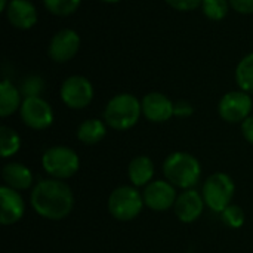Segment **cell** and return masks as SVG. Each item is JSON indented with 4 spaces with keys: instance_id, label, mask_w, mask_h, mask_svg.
<instances>
[{
    "instance_id": "cell-4",
    "label": "cell",
    "mask_w": 253,
    "mask_h": 253,
    "mask_svg": "<svg viewBox=\"0 0 253 253\" xmlns=\"http://www.w3.org/2000/svg\"><path fill=\"white\" fill-rule=\"evenodd\" d=\"M144 206V197L133 185H122L114 188L107 200L110 215L120 222H129L138 218Z\"/></svg>"
},
{
    "instance_id": "cell-12",
    "label": "cell",
    "mask_w": 253,
    "mask_h": 253,
    "mask_svg": "<svg viewBox=\"0 0 253 253\" xmlns=\"http://www.w3.org/2000/svg\"><path fill=\"white\" fill-rule=\"evenodd\" d=\"M205 206L206 203L203 200L202 193L191 188V190H184L181 194H178L173 211H175L176 218L181 222L191 224V222H196L202 216Z\"/></svg>"
},
{
    "instance_id": "cell-16",
    "label": "cell",
    "mask_w": 253,
    "mask_h": 253,
    "mask_svg": "<svg viewBox=\"0 0 253 253\" xmlns=\"http://www.w3.org/2000/svg\"><path fill=\"white\" fill-rule=\"evenodd\" d=\"M1 179L6 187L16 190V191L28 190L34 182V176L31 170L25 165L18 163V162H10L3 166Z\"/></svg>"
},
{
    "instance_id": "cell-21",
    "label": "cell",
    "mask_w": 253,
    "mask_h": 253,
    "mask_svg": "<svg viewBox=\"0 0 253 253\" xmlns=\"http://www.w3.org/2000/svg\"><path fill=\"white\" fill-rule=\"evenodd\" d=\"M21 148V138L18 132L9 126L0 127V154L3 159L15 156Z\"/></svg>"
},
{
    "instance_id": "cell-26",
    "label": "cell",
    "mask_w": 253,
    "mask_h": 253,
    "mask_svg": "<svg viewBox=\"0 0 253 253\" xmlns=\"http://www.w3.org/2000/svg\"><path fill=\"white\" fill-rule=\"evenodd\" d=\"M165 1L176 10L188 12V10H194V9L200 7L203 0H165Z\"/></svg>"
},
{
    "instance_id": "cell-1",
    "label": "cell",
    "mask_w": 253,
    "mask_h": 253,
    "mask_svg": "<svg viewBox=\"0 0 253 253\" xmlns=\"http://www.w3.org/2000/svg\"><path fill=\"white\" fill-rule=\"evenodd\" d=\"M33 211L49 221L65 219L74 208V194L70 185L61 179H42L30 194Z\"/></svg>"
},
{
    "instance_id": "cell-9",
    "label": "cell",
    "mask_w": 253,
    "mask_h": 253,
    "mask_svg": "<svg viewBox=\"0 0 253 253\" xmlns=\"http://www.w3.org/2000/svg\"><path fill=\"white\" fill-rule=\"evenodd\" d=\"M19 116L24 125L34 130H44L53 123V110L42 96L24 98L19 108Z\"/></svg>"
},
{
    "instance_id": "cell-17",
    "label": "cell",
    "mask_w": 253,
    "mask_h": 253,
    "mask_svg": "<svg viewBox=\"0 0 253 253\" xmlns=\"http://www.w3.org/2000/svg\"><path fill=\"white\" fill-rule=\"evenodd\" d=\"M154 163L148 156H136L127 166V176L133 187H147L154 178Z\"/></svg>"
},
{
    "instance_id": "cell-20",
    "label": "cell",
    "mask_w": 253,
    "mask_h": 253,
    "mask_svg": "<svg viewBox=\"0 0 253 253\" xmlns=\"http://www.w3.org/2000/svg\"><path fill=\"white\" fill-rule=\"evenodd\" d=\"M236 82L240 90L253 93V52L242 58L236 68Z\"/></svg>"
},
{
    "instance_id": "cell-8",
    "label": "cell",
    "mask_w": 253,
    "mask_h": 253,
    "mask_svg": "<svg viewBox=\"0 0 253 253\" xmlns=\"http://www.w3.org/2000/svg\"><path fill=\"white\" fill-rule=\"evenodd\" d=\"M252 108V98L245 90H231L218 104L219 117L227 123H243L251 116Z\"/></svg>"
},
{
    "instance_id": "cell-6",
    "label": "cell",
    "mask_w": 253,
    "mask_h": 253,
    "mask_svg": "<svg viewBox=\"0 0 253 253\" xmlns=\"http://www.w3.org/2000/svg\"><path fill=\"white\" fill-rule=\"evenodd\" d=\"M236 193L234 181L224 172L212 173L202 187V196L206 206L216 213H221L233 202Z\"/></svg>"
},
{
    "instance_id": "cell-28",
    "label": "cell",
    "mask_w": 253,
    "mask_h": 253,
    "mask_svg": "<svg viewBox=\"0 0 253 253\" xmlns=\"http://www.w3.org/2000/svg\"><path fill=\"white\" fill-rule=\"evenodd\" d=\"M228 1H230V6L242 15L253 13V0H228Z\"/></svg>"
},
{
    "instance_id": "cell-24",
    "label": "cell",
    "mask_w": 253,
    "mask_h": 253,
    "mask_svg": "<svg viewBox=\"0 0 253 253\" xmlns=\"http://www.w3.org/2000/svg\"><path fill=\"white\" fill-rule=\"evenodd\" d=\"M80 3L82 0H43L44 7L56 16H68L74 13Z\"/></svg>"
},
{
    "instance_id": "cell-3",
    "label": "cell",
    "mask_w": 253,
    "mask_h": 253,
    "mask_svg": "<svg viewBox=\"0 0 253 253\" xmlns=\"http://www.w3.org/2000/svg\"><path fill=\"white\" fill-rule=\"evenodd\" d=\"M142 116L141 101L130 93H119L113 96L104 110V122L114 130L132 129Z\"/></svg>"
},
{
    "instance_id": "cell-5",
    "label": "cell",
    "mask_w": 253,
    "mask_h": 253,
    "mask_svg": "<svg viewBox=\"0 0 253 253\" xmlns=\"http://www.w3.org/2000/svg\"><path fill=\"white\" fill-rule=\"evenodd\" d=\"M43 170L55 179L65 181L74 176L80 169L79 154L65 145H55L47 148L42 156Z\"/></svg>"
},
{
    "instance_id": "cell-19",
    "label": "cell",
    "mask_w": 253,
    "mask_h": 253,
    "mask_svg": "<svg viewBox=\"0 0 253 253\" xmlns=\"http://www.w3.org/2000/svg\"><path fill=\"white\" fill-rule=\"evenodd\" d=\"M22 93L18 87H15L9 80H3L0 83V116L9 117L13 113L19 111L22 104Z\"/></svg>"
},
{
    "instance_id": "cell-13",
    "label": "cell",
    "mask_w": 253,
    "mask_h": 253,
    "mask_svg": "<svg viewBox=\"0 0 253 253\" xmlns=\"http://www.w3.org/2000/svg\"><path fill=\"white\" fill-rule=\"evenodd\" d=\"M142 116L151 123H165L173 117V102L160 92L147 93L142 101Z\"/></svg>"
},
{
    "instance_id": "cell-30",
    "label": "cell",
    "mask_w": 253,
    "mask_h": 253,
    "mask_svg": "<svg viewBox=\"0 0 253 253\" xmlns=\"http://www.w3.org/2000/svg\"><path fill=\"white\" fill-rule=\"evenodd\" d=\"M7 6H9V1L7 0H0V10L1 12H6Z\"/></svg>"
},
{
    "instance_id": "cell-27",
    "label": "cell",
    "mask_w": 253,
    "mask_h": 253,
    "mask_svg": "<svg viewBox=\"0 0 253 253\" xmlns=\"http://www.w3.org/2000/svg\"><path fill=\"white\" fill-rule=\"evenodd\" d=\"M193 113H194V108H193V105H191L188 101L179 99V101L173 102V116H175V117L187 119V117H190Z\"/></svg>"
},
{
    "instance_id": "cell-29",
    "label": "cell",
    "mask_w": 253,
    "mask_h": 253,
    "mask_svg": "<svg viewBox=\"0 0 253 253\" xmlns=\"http://www.w3.org/2000/svg\"><path fill=\"white\" fill-rule=\"evenodd\" d=\"M242 135L243 138L253 145V116H249L243 123H242Z\"/></svg>"
},
{
    "instance_id": "cell-11",
    "label": "cell",
    "mask_w": 253,
    "mask_h": 253,
    "mask_svg": "<svg viewBox=\"0 0 253 253\" xmlns=\"http://www.w3.org/2000/svg\"><path fill=\"white\" fill-rule=\"evenodd\" d=\"M80 43H82L80 36L74 30H71V28L59 30L50 39L49 56L55 62H59V64L67 62L77 55V52L80 49Z\"/></svg>"
},
{
    "instance_id": "cell-10",
    "label": "cell",
    "mask_w": 253,
    "mask_h": 253,
    "mask_svg": "<svg viewBox=\"0 0 253 253\" xmlns=\"http://www.w3.org/2000/svg\"><path fill=\"white\" fill-rule=\"evenodd\" d=\"M142 197L145 208L154 212H165L175 206L178 194L176 187H173L169 181L157 179L151 181L147 187H144Z\"/></svg>"
},
{
    "instance_id": "cell-22",
    "label": "cell",
    "mask_w": 253,
    "mask_h": 253,
    "mask_svg": "<svg viewBox=\"0 0 253 253\" xmlns=\"http://www.w3.org/2000/svg\"><path fill=\"white\" fill-rule=\"evenodd\" d=\"M200 7L208 19L221 21L227 16L231 6L228 0H203Z\"/></svg>"
},
{
    "instance_id": "cell-18",
    "label": "cell",
    "mask_w": 253,
    "mask_h": 253,
    "mask_svg": "<svg viewBox=\"0 0 253 253\" xmlns=\"http://www.w3.org/2000/svg\"><path fill=\"white\" fill-rule=\"evenodd\" d=\"M77 139L84 145H95L107 135V123L99 119H87L77 127Z\"/></svg>"
},
{
    "instance_id": "cell-31",
    "label": "cell",
    "mask_w": 253,
    "mask_h": 253,
    "mask_svg": "<svg viewBox=\"0 0 253 253\" xmlns=\"http://www.w3.org/2000/svg\"><path fill=\"white\" fill-rule=\"evenodd\" d=\"M101 1H104V3H119L120 0H101Z\"/></svg>"
},
{
    "instance_id": "cell-7",
    "label": "cell",
    "mask_w": 253,
    "mask_h": 253,
    "mask_svg": "<svg viewBox=\"0 0 253 253\" xmlns=\"http://www.w3.org/2000/svg\"><path fill=\"white\" fill-rule=\"evenodd\" d=\"M62 102L71 110L86 108L95 95L92 83L83 76H70L64 80L59 90Z\"/></svg>"
},
{
    "instance_id": "cell-14",
    "label": "cell",
    "mask_w": 253,
    "mask_h": 253,
    "mask_svg": "<svg viewBox=\"0 0 253 253\" xmlns=\"http://www.w3.org/2000/svg\"><path fill=\"white\" fill-rule=\"evenodd\" d=\"M25 213V202L19 191L6 185L0 188V222L1 225H13L22 219Z\"/></svg>"
},
{
    "instance_id": "cell-2",
    "label": "cell",
    "mask_w": 253,
    "mask_h": 253,
    "mask_svg": "<svg viewBox=\"0 0 253 253\" xmlns=\"http://www.w3.org/2000/svg\"><path fill=\"white\" fill-rule=\"evenodd\" d=\"M163 175L173 187L181 190L194 188L202 178V165L190 153L175 151L163 162Z\"/></svg>"
},
{
    "instance_id": "cell-25",
    "label": "cell",
    "mask_w": 253,
    "mask_h": 253,
    "mask_svg": "<svg viewBox=\"0 0 253 253\" xmlns=\"http://www.w3.org/2000/svg\"><path fill=\"white\" fill-rule=\"evenodd\" d=\"M21 93L24 98H34V96H40L44 90V80L37 76V74H31L27 76L19 87Z\"/></svg>"
},
{
    "instance_id": "cell-15",
    "label": "cell",
    "mask_w": 253,
    "mask_h": 253,
    "mask_svg": "<svg viewBox=\"0 0 253 253\" xmlns=\"http://www.w3.org/2000/svg\"><path fill=\"white\" fill-rule=\"evenodd\" d=\"M9 22L19 30H30L37 22V9L30 0H10L6 9Z\"/></svg>"
},
{
    "instance_id": "cell-23",
    "label": "cell",
    "mask_w": 253,
    "mask_h": 253,
    "mask_svg": "<svg viewBox=\"0 0 253 253\" xmlns=\"http://www.w3.org/2000/svg\"><path fill=\"white\" fill-rule=\"evenodd\" d=\"M221 221L228 227V228H233V230H237V228H242L245 225V221H246V215H245V211L239 206V205H234L231 203L228 208H225L221 213Z\"/></svg>"
}]
</instances>
